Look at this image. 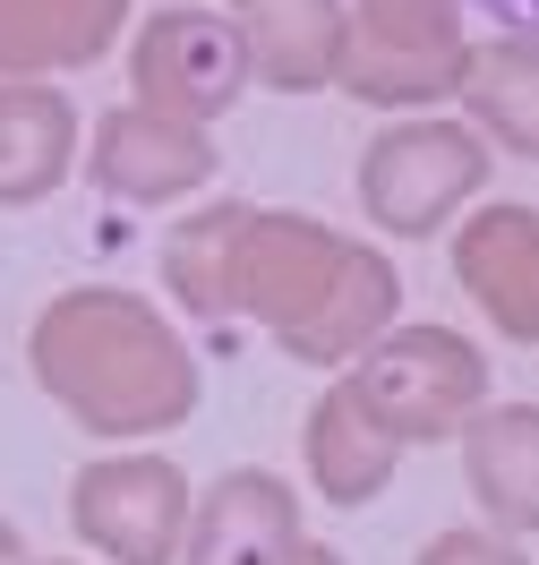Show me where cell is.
<instances>
[{
    "mask_svg": "<svg viewBox=\"0 0 539 565\" xmlns=\"http://www.w3.org/2000/svg\"><path fill=\"white\" fill-rule=\"evenodd\" d=\"M35 386L69 412L86 437H163L197 412V360L172 334V318L120 291V282H77L35 318Z\"/></svg>",
    "mask_w": 539,
    "mask_h": 565,
    "instance_id": "cell-1",
    "label": "cell"
},
{
    "mask_svg": "<svg viewBox=\"0 0 539 565\" xmlns=\"http://www.w3.org/2000/svg\"><path fill=\"white\" fill-rule=\"evenodd\" d=\"M402 309L395 257L368 241L325 232L317 214H266L240 223V275H231V318H257L291 360L309 369H352Z\"/></svg>",
    "mask_w": 539,
    "mask_h": 565,
    "instance_id": "cell-2",
    "label": "cell"
},
{
    "mask_svg": "<svg viewBox=\"0 0 539 565\" xmlns=\"http://www.w3.org/2000/svg\"><path fill=\"white\" fill-rule=\"evenodd\" d=\"M343 386L395 446H429V437H463L471 412H488V360L454 326H386Z\"/></svg>",
    "mask_w": 539,
    "mask_h": 565,
    "instance_id": "cell-3",
    "label": "cell"
},
{
    "mask_svg": "<svg viewBox=\"0 0 539 565\" xmlns=\"http://www.w3.org/2000/svg\"><path fill=\"white\" fill-rule=\"evenodd\" d=\"M463 0H352L343 9V86L359 104H445L463 86Z\"/></svg>",
    "mask_w": 539,
    "mask_h": 565,
    "instance_id": "cell-4",
    "label": "cell"
},
{
    "mask_svg": "<svg viewBox=\"0 0 539 565\" xmlns=\"http://www.w3.org/2000/svg\"><path fill=\"white\" fill-rule=\"evenodd\" d=\"M479 180H488V146L471 138L463 120L429 111V120H395L359 154V206L395 241H429L479 198Z\"/></svg>",
    "mask_w": 539,
    "mask_h": 565,
    "instance_id": "cell-5",
    "label": "cell"
},
{
    "mask_svg": "<svg viewBox=\"0 0 539 565\" xmlns=\"http://www.w3.org/2000/svg\"><path fill=\"white\" fill-rule=\"evenodd\" d=\"M188 505L197 497L172 455H104L69 480V531L111 565H180Z\"/></svg>",
    "mask_w": 539,
    "mask_h": 565,
    "instance_id": "cell-6",
    "label": "cell"
},
{
    "mask_svg": "<svg viewBox=\"0 0 539 565\" xmlns=\"http://www.w3.org/2000/svg\"><path fill=\"white\" fill-rule=\"evenodd\" d=\"M129 86L145 111H172V120H223L249 86V43L223 9H154L129 43Z\"/></svg>",
    "mask_w": 539,
    "mask_h": 565,
    "instance_id": "cell-7",
    "label": "cell"
},
{
    "mask_svg": "<svg viewBox=\"0 0 539 565\" xmlns=\"http://www.w3.org/2000/svg\"><path fill=\"white\" fill-rule=\"evenodd\" d=\"M95 189L129 198V206H172L188 189L215 180V138L197 120H172V111H145V104H120L95 120V163H86Z\"/></svg>",
    "mask_w": 539,
    "mask_h": 565,
    "instance_id": "cell-8",
    "label": "cell"
},
{
    "mask_svg": "<svg viewBox=\"0 0 539 565\" xmlns=\"http://www.w3.org/2000/svg\"><path fill=\"white\" fill-rule=\"evenodd\" d=\"M300 540L309 531H300V497H291L283 471H223L188 505L180 565H283Z\"/></svg>",
    "mask_w": 539,
    "mask_h": 565,
    "instance_id": "cell-9",
    "label": "cell"
},
{
    "mask_svg": "<svg viewBox=\"0 0 539 565\" xmlns=\"http://www.w3.org/2000/svg\"><path fill=\"white\" fill-rule=\"evenodd\" d=\"M454 282L505 343H539V206H479L454 232Z\"/></svg>",
    "mask_w": 539,
    "mask_h": 565,
    "instance_id": "cell-10",
    "label": "cell"
},
{
    "mask_svg": "<svg viewBox=\"0 0 539 565\" xmlns=\"http://www.w3.org/2000/svg\"><path fill=\"white\" fill-rule=\"evenodd\" d=\"M77 163V104L43 77H0V206H43Z\"/></svg>",
    "mask_w": 539,
    "mask_h": 565,
    "instance_id": "cell-11",
    "label": "cell"
},
{
    "mask_svg": "<svg viewBox=\"0 0 539 565\" xmlns=\"http://www.w3.org/2000/svg\"><path fill=\"white\" fill-rule=\"evenodd\" d=\"M463 471L488 531H539V403H488L463 420Z\"/></svg>",
    "mask_w": 539,
    "mask_h": 565,
    "instance_id": "cell-12",
    "label": "cell"
},
{
    "mask_svg": "<svg viewBox=\"0 0 539 565\" xmlns=\"http://www.w3.org/2000/svg\"><path fill=\"white\" fill-rule=\"evenodd\" d=\"M129 0H0V77H52L104 61Z\"/></svg>",
    "mask_w": 539,
    "mask_h": 565,
    "instance_id": "cell-13",
    "label": "cell"
},
{
    "mask_svg": "<svg viewBox=\"0 0 539 565\" xmlns=\"http://www.w3.org/2000/svg\"><path fill=\"white\" fill-rule=\"evenodd\" d=\"M240 43H249V77L283 95H317L343 70V0H257Z\"/></svg>",
    "mask_w": 539,
    "mask_h": 565,
    "instance_id": "cell-14",
    "label": "cell"
},
{
    "mask_svg": "<svg viewBox=\"0 0 539 565\" xmlns=\"http://www.w3.org/2000/svg\"><path fill=\"white\" fill-rule=\"evenodd\" d=\"M300 455H309V480H317L325 505H368V497L395 480L402 446L386 437V428L368 420L352 403V386L334 377V386L317 394V412H309V437H300Z\"/></svg>",
    "mask_w": 539,
    "mask_h": 565,
    "instance_id": "cell-15",
    "label": "cell"
},
{
    "mask_svg": "<svg viewBox=\"0 0 539 565\" xmlns=\"http://www.w3.org/2000/svg\"><path fill=\"white\" fill-rule=\"evenodd\" d=\"M471 104V138L488 146L497 138L505 154H531L539 163V43H471V61H463V86H454Z\"/></svg>",
    "mask_w": 539,
    "mask_h": 565,
    "instance_id": "cell-16",
    "label": "cell"
},
{
    "mask_svg": "<svg viewBox=\"0 0 539 565\" xmlns=\"http://www.w3.org/2000/svg\"><path fill=\"white\" fill-rule=\"evenodd\" d=\"M240 223L249 206H206L188 214L163 248V282H172L180 309H197V318H231V275H240Z\"/></svg>",
    "mask_w": 539,
    "mask_h": 565,
    "instance_id": "cell-17",
    "label": "cell"
},
{
    "mask_svg": "<svg viewBox=\"0 0 539 565\" xmlns=\"http://www.w3.org/2000/svg\"><path fill=\"white\" fill-rule=\"evenodd\" d=\"M411 565H531V557H522L505 531H488V523H454V531H436Z\"/></svg>",
    "mask_w": 539,
    "mask_h": 565,
    "instance_id": "cell-18",
    "label": "cell"
},
{
    "mask_svg": "<svg viewBox=\"0 0 539 565\" xmlns=\"http://www.w3.org/2000/svg\"><path fill=\"white\" fill-rule=\"evenodd\" d=\"M471 9H488L514 43H539V0H471Z\"/></svg>",
    "mask_w": 539,
    "mask_h": 565,
    "instance_id": "cell-19",
    "label": "cell"
},
{
    "mask_svg": "<svg viewBox=\"0 0 539 565\" xmlns=\"http://www.w3.org/2000/svg\"><path fill=\"white\" fill-rule=\"evenodd\" d=\"M283 565H343V548H325V540H300Z\"/></svg>",
    "mask_w": 539,
    "mask_h": 565,
    "instance_id": "cell-20",
    "label": "cell"
},
{
    "mask_svg": "<svg viewBox=\"0 0 539 565\" xmlns=\"http://www.w3.org/2000/svg\"><path fill=\"white\" fill-rule=\"evenodd\" d=\"M0 565H26V540H18V523H0Z\"/></svg>",
    "mask_w": 539,
    "mask_h": 565,
    "instance_id": "cell-21",
    "label": "cell"
},
{
    "mask_svg": "<svg viewBox=\"0 0 539 565\" xmlns=\"http://www.w3.org/2000/svg\"><path fill=\"white\" fill-rule=\"evenodd\" d=\"M249 9H257V0H249Z\"/></svg>",
    "mask_w": 539,
    "mask_h": 565,
    "instance_id": "cell-22",
    "label": "cell"
},
{
    "mask_svg": "<svg viewBox=\"0 0 539 565\" xmlns=\"http://www.w3.org/2000/svg\"><path fill=\"white\" fill-rule=\"evenodd\" d=\"M61 565H69V557H61Z\"/></svg>",
    "mask_w": 539,
    "mask_h": 565,
    "instance_id": "cell-23",
    "label": "cell"
}]
</instances>
